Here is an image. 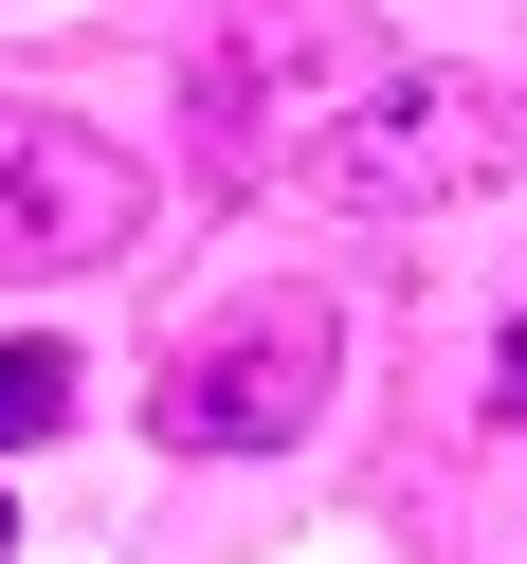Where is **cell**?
<instances>
[{
	"mask_svg": "<svg viewBox=\"0 0 527 564\" xmlns=\"http://www.w3.org/2000/svg\"><path fill=\"white\" fill-rule=\"evenodd\" d=\"M400 74L382 55V19L364 0H237L219 37H200V110H219V164H273V128H292V164L328 147L364 91Z\"/></svg>",
	"mask_w": 527,
	"mask_h": 564,
	"instance_id": "obj_2",
	"label": "cell"
},
{
	"mask_svg": "<svg viewBox=\"0 0 527 564\" xmlns=\"http://www.w3.org/2000/svg\"><path fill=\"white\" fill-rule=\"evenodd\" d=\"M328 365H345V328H328V292H255L219 346H183L164 365V455H292L309 419H328Z\"/></svg>",
	"mask_w": 527,
	"mask_h": 564,
	"instance_id": "obj_3",
	"label": "cell"
},
{
	"mask_svg": "<svg viewBox=\"0 0 527 564\" xmlns=\"http://www.w3.org/2000/svg\"><path fill=\"white\" fill-rule=\"evenodd\" d=\"M491 419H527V328H509V346H491Z\"/></svg>",
	"mask_w": 527,
	"mask_h": 564,
	"instance_id": "obj_6",
	"label": "cell"
},
{
	"mask_svg": "<svg viewBox=\"0 0 527 564\" xmlns=\"http://www.w3.org/2000/svg\"><path fill=\"white\" fill-rule=\"evenodd\" d=\"M0 564H19V510H0Z\"/></svg>",
	"mask_w": 527,
	"mask_h": 564,
	"instance_id": "obj_7",
	"label": "cell"
},
{
	"mask_svg": "<svg viewBox=\"0 0 527 564\" xmlns=\"http://www.w3.org/2000/svg\"><path fill=\"white\" fill-rule=\"evenodd\" d=\"M292 183L364 200V219H437V200H491V183H527V91H491V74H382L364 110H345L328 147L292 164Z\"/></svg>",
	"mask_w": 527,
	"mask_h": 564,
	"instance_id": "obj_1",
	"label": "cell"
},
{
	"mask_svg": "<svg viewBox=\"0 0 527 564\" xmlns=\"http://www.w3.org/2000/svg\"><path fill=\"white\" fill-rule=\"evenodd\" d=\"M146 200L164 183L91 110H0V273H110V256H146Z\"/></svg>",
	"mask_w": 527,
	"mask_h": 564,
	"instance_id": "obj_4",
	"label": "cell"
},
{
	"mask_svg": "<svg viewBox=\"0 0 527 564\" xmlns=\"http://www.w3.org/2000/svg\"><path fill=\"white\" fill-rule=\"evenodd\" d=\"M74 419V346H0V455H37Z\"/></svg>",
	"mask_w": 527,
	"mask_h": 564,
	"instance_id": "obj_5",
	"label": "cell"
}]
</instances>
